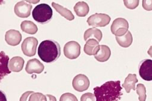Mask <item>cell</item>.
<instances>
[{"instance_id":"obj_9","label":"cell","mask_w":152,"mask_h":101,"mask_svg":"<svg viewBox=\"0 0 152 101\" xmlns=\"http://www.w3.org/2000/svg\"><path fill=\"white\" fill-rule=\"evenodd\" d=\"M72 85L76 91L83 92L88 89L90 86V81L86 76L80 74L73 79Z\"/></svg>"},{"instance_id":"obj_21","label":"cell","mask_w":152,"mask_h":101,"mask_svg":"<svg viewBox=\"0 0 152 101\" xmlns=\"http://www.w3.org/2000/svg\"><path fill=\"white\" fill-rule=\"evenodd\" d=\"M74 10L76 15L79 17H85L89 13V7L86 3L79 2L75 6Z\"/></svg>"},{"instance_id":"obj_12","label":"cell","mask_w":152,"mask_h":101,"mask_svg":"<svg viewBox=\"0 0 152 101\" xmlns=\"http://www.w3.org/2000/svg\"><path fill=\"white\" fill-rule=\"evenodd\" d=\"M22 39L20 33L14 29H10L7 31L5 34V41L8 45L16 46L19 45Z\"/></svg>"},{"instance_id":"obj_19","label":"cell","mask_w":152,"mask_h":101,"mask_svg":"<svg viewBox=\"0 0 152 101\" xmlns=\"http://www.w3.org/2000/svg\"><path fill=\"white\" fill-rule=\"evenodd\" d=\"M52 6L58 13L68 20H73L75 19V16L73 13L67 8H64L62 6L54 2H52Z\"/></svg>"},{"instance_id":"obj_29","label":"cell","mask_w":152,"mask_h":101,"mask_svg":"<svg viewBox=\"0 0 152 101\" xmlns=\"http://www.w3.org/2000/svg\"><path fill=\"white\" fill-rule=\"evenodd\" d=\"M32 93H33V92H30V91L26 92V93H24V94H23L22 96H21L20 101H27V98H28V97L30 94H31Z\"/></svg>"},{"instance_id":"obj_27","label":"cell","mask_w":152,"mask_h":101,"mask_svg":"<svg viewBox=\"0 0 152 101\" xmlns=\"http://www.w3.org/2000/svg\"><path fill=\"white\" fill-rule=\"evenodd\" d=\"M95 94H92L91 93H87L83 94L81 98V101H95Z\"/></svg>"},{"instance_id":"obj_14","label":"cell","mask_w":152,"mask_h":101,"mask_svg":"<svg viewBox=\"0 0 152 101\" xmlns=\"http://www.w3.org/2000/svg\"><path fill=\"white\" fill-rule=\"evenodd\" d=\"M24 64V61L22 57H14L9 61L8 67L12 72H19L23 70Z\"/></svg>"},{"instance_id":"obj_17","label":"cell","mask_w":152,"mask_h":101,"mask_svg":"<svg viewBox=\"0 0 152 101\" xmlns=\"http://www.w3.org/2000/svg\"><path fill=\"white\" fill-rule=\"evenodd\" d=\"M137 82L138 79L135 74H129L128 76L125 79L122 86L127 93H130L132 89L135 91V84Z\"/></svg>"},{"instance_id":"obj_13","label":"cell","mask_w":152,"mask_h":101,"mask_svg":"<svg viewBox=\"0 0 152 101\" xmlns=\"http://www.w3.org/2000/svg\"><path fill=\"white\" fill-rule=\"evenodd\" d=\"M99 41L94 39H90L87 41L84 47V51L87 55L94 56L99 52Z\"/></svg>"},{"instance_id":"obj_8","label":"cell","mask_w":152,"mask_h":101,"mask_svg":"<svg viewBox=\"0 0 152 101\" xmlns=\"http://www.w3.org/2000/svg\"><path fill=\"white\" fill-rule=\"evenodd\" d=\"M139 74L142 78L146 81H152V60L145 59L140 62Z\"/></svg>"},{"instance_id":"obj_23","label":"cell","mask_w":152,"mask_h":101,"mask_svg":"<svg viewBox=\"0 0 152 101\" xmlns=\"http://www.w3.org/2000/svg\"><path fill=\"white\" fill-rule=\"evenodd\" d=\"M137 93L139 96L138 99L140 101H145L146 100V89L143 84H140L137 85Z\"/></svg>"},{"instance_id":"obj_25","label":"cell","mask_w":152,"mask_h":101,"mask_svg":"<svg viewBox=\"0 0 152 101\" xmlns=\"http://www.w3.org/2000/svg\"><path fill=\"white\" fill-rule=\"evenodd\" d=\"M123 2L127 8L133 10L138 7L140 0H123Z\"/></svg>"},{"instance_id":"obj_5","label":"cell","mask_w":152,"mask_h":101,"mask_svg":"<svg viewBox=\"0 0 152 101\" xmlns=\"http://www.w3.org/2000/svg\"><path fill=\"white\" fill-rule=\"evenodd\" d=\"M111 17L102 13H95L88 18L87 23L93 27H104L110 23Z\"/></svg>"},{"instance_id":"obj_28","label":"cell","mask_w":152,"mask_h":101,"mask_svg":"<svg viewBox=\"0 0 152 101\" xmlns=\"http://www.w3.org/2000/svg\"><path fill=\"white\" fill-rule=\"evenodd\" d=\"M142 7L147 11L152 10V0H142Z\"/></svg>"},{"instance_id":"obj_15","label":"cell","mask_w":152,"mask_h":101,"mask_svg":"<svg viewBox=\"0 0 152 101\" xmlns=\"http://www.w3.org/2000/svg\"><path fill=\"white\" fill-rule=\"evenodd\" d=\"M111 55V50L109 47L106 45H100L99 50L94 55V58L99 62H104L109 60Z\"/></svg>"},{"instance_id":"obj_22","label":"cell","mask_w":152,"mask_h":101,"mask_svg":"<svg viewBox=\"0 0 152 101\" xmlns=\"http://www.w3.org/2000/svg\"><path fill=\"white\" fill-rule=\"evenodd\" d=\"M20 27L23 31L28 34H35L38 31L37 26L31 21H23L21 23Z\"/></svg>"},{"instance_id":"obj_26","label":"cell","mask_w":152,"mask_h":101,"mask_svg":"<svg viewBox=\"0 0 152 101\" xmlns=\"http://www.w3.org/2000/svg\"><path fill=\"white\" fill-rule=\"evenodd\" d=\"M60 101H78L77 98L74 94H72L71 93H65L61 96Z\"/></svg>"},{"instance_id":"obj_7","label":"cell","mask_w":152,"mask_h":101,"mask_svg":"<svg viewBox=\"0 0 152 101\" xmlns=\"http://www.w3.org/2000/svg\"><path fill=\"white\" fill-rule=\"evenodd\" d=\"M64 56L69 59H75L81 54V46L75 41H70L64 45Z\"/></svg>"},{"instance_id":"obj_6","label":"cell","mask_w":152,"mask_h":101,"mask_svg":"<svg viewBox=\"0 0 152 101\" xmlns=\"http://www.w3.org/2000/svg\"><path fill=\"white\" fill-rule=\"evenodd\" d=\"M38 41L34 37H28L24 39L21 45V50L24 55L28 57H33L36 54Z\"/></svg>"},{"instance_id":"obj_24","label":"cell","mask_w":152,"mask_h":101,"mask_svg":"<svg viewBox=\"0 0 152 101\" xmlns=\"http://www.w3.org/2000/svg\"><path fill=\"white\" fill-rule=\"evenodd\" d=\"M29 101H47L46 96H45L40 93H31L29 96V99L28 100Z\"/></svg>"},{"instance_id":"obj_1","label":"cell","mask_w":152,"mask_h":101,"mask_svg":"<svg viewBox=\"0 0 152 101\" xmlns=\"http://www.w3.org/2000/svg\"><path fill=\"white\" fill-rule=\"evenodd\" d=\"M122 88L120 81H110L105 82L100 87L94 88L97 101H115L121 99Z\"/></svg>"},{"instance_id":"obj_31","label":"cell","mask_w":152,"mask_h":101,"mask_svg":"<svg viewBox=\"0 0 152 101\" xmlns=\"http://www.w3.org/2000/svg\"><path fill=\"white\" fill-rule=\"evenodd\" d=\"M47 96L49 97L48 98H49V101H56V98L54 97L53 96L49 95V94H47Z\"/></svg>"},{"instance_id":"obj_30","label":"cell","mask_w":152,"mask_h":101,"mask_svg":"<svg viewBox=\"0 0 152 101\" xmlns=\"http://www.w3.org/2000/svg\"><path fill=\"white\" fill-rule=\"evenodd\" d=\"M27 2H28L29 3L33 4H37L39 2H40V0H25Z\"/></svg>"},{"instance_id":"obj_11","label":"cell","mask_w":152,"mask_h":101,"mask_svg":"<svg viewBox=\"0 0 152 101\" xmlns=\"http://www.w3.org/2000/svg\"><path fill=\"white\" fill-rule=\"evenodd\" d=\"M44 69V66L37 59H33L28 61L26 71L28 74L41 73Z\"/></svg>"},{"instance_id":"obj_3","label":"cell","mask_w":152,"mask_h":101,"mask_svg":"<svg viewBox=\"0 0 152 101\" xmlns=\"http://www.w3.org/2000/svg\"><path fill=\"white\" fill-rule=\"evenodd\" d=\"M53 11L50 6L46 4H41L37 6L32 12L33 18L37 23L44 24L52 19Z\"/></svg>"},{"instance_id":"obj_10","label":"cell","mask_w":152,"mask_h":101,"mask_svg":"<svg viewBox=\"0 0 152 101\" xmlns=\"http://www.w3.org/2000/svg\"><path fill=\"white\" fill-rule=\"evenodd\" d=\"M33 6L27 3L25 1L18 2L14 7V11L16 15L20 18H28L31 15Z\"/></svg>"},{"instance_id":"obj_16","label":"cell","mask_w":152,"mask_h":101,"mask_svg":"<svg viewBox=\"0 0 152 101\" xmlns=\"http://www.w3.org/2000/svg\"><path fill=\"white\" fill-rule=\"evenodd\" d=\"M1 65H0V77L2 79L5 76H7L11 73V71L8 67L9 57L6 55L4 52H1Z\"/></svg>"},{"instance_id":"obj_4","label":"cell","mask_w":152,"mask_h":101,"mask_svg":"<svg viewBox=\"0 0 152 101\" xmlns=\"http://www.w3.org/2000/svg\"><path fill=\"white\" fill-rule=\"evenodd\" d=\"M129 24L126 19L118 18L114 20L111 27V31L116 36H122L128 31Z\"/></svg>"},{"instance_id":"obj_20","label":"cell","mask_w":152,"mask_h":101,"mask_svg":"<svg viewBox=\"0 0 152 101\" xmlns=\"http://www.w3.org/2000/svg\"><path fill=\"white\" fill-rule=\"evenodd\" d=\"M116 39L118 44L123 48H128L130 46L133 41L132 36L129 31L122 36H116Z\"/></svg>"},{"instance_id":"obj_2","label":"cell","mask_w":152,"mask_h":101,"mask_svg":"<svg viewBox=\"0 0 152 101\" xmlns=\"http://www.w3.org/2000/svg\"><path fill=\"white\" fill-rule=\"evenodd\" d=\"M38 55L44 62L50 63L55 62L61 55V46L53 40H45L38 48Z\"/></svg>"},{"instance_id":"obj_18","label":"cell","mask_w":152,"mask_h":101,"mask_svg":"<svg viewBox=\"0 0 152 101\" xmlns=\"http://www.w3.org/2000/svg\"><path fill=\"white\" fill-rule=\"evenodd\" d=\"M102 38V32L99 29L95 28L87 29L84 34V39L86 41L90 39H94L100 42Z\"/></svg>"},{"instance_id":"obj_32","label":"cell","mask_w":152,"mask_h":101,"mask_svg":"<svg viewBox=\"0 0 152 101\" xmlns=\"http://www.w3.org/2000/svg\"><path fill=\"white\" fill-rule=\"evenodd\" d=\"M148 53L150 55V56L152 58V46L150 47V48L149 49V50L148 51Z\"/></svg>"}]
</instances>
